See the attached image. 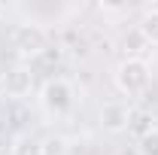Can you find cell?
<instances>
[{
	"label": "cell",
	"instance_id": "cell-1",
	"mask_svg": "<svg viewBox=\"0 0 158 155\" xmlns=\"http://www.w3.org/2000/svg\"><path fill=\"white\" fill-rule=\"evenodd\" d=\"M113 79H116V88L122 94L137 97V94H143V91L149 88V82H152V67L143 58H125L116 67Z\"/></svg>",
	"mask_w": 158,
	"mask_h": 155
},
{
	"label": "cell",
	"instance_id": "cell-2",
	"mask_svg": "<svg viewBox=\"0 0 158 155\" xmlns=\"http://www.w3.org/2000/svg\"><path fill=\"white\" fill-rule=\"evenodd\" d=\"M73 100H76V91H73V85L67 82V79H46V85L40 88V103H43V110L46 113H52V116H64V113H70L73 110Z\"/></svg>",
	"mask_w": 158,
	"mask_h": 155
},
{
	"label": "cell",
	"instance_id": "cell-3",
	"mask_svg": "<svg viewBox=\"0 0 158 155\" xmlns=\"http://www.w3.org/2000/svg\"><path fill=\"white\" fill-rule=\"evenodd\" d=\"M12 46L19 49L24 58H40L49 49V34L40 24H34V21H24V24H19L12 31Z\"/></svg>",
	"mask_w": 158,
	"mask_h": 155
},
{
	"label": "cell",
	"instance_id": "cell-4",
	"mask_svg": "<svg viewBox=\"0 0 158 155\" xmlns=\"http://www.w3.org/2000/svg\"><path fill=\"white\" fill-rule=\"evenodd\" d=\"M131 113H134V110H131L125 100H110V103L100 107V128H103L106 134H122V131H128Z\"/></svg>",
	"mask_w": 158,
	"mask_h": 155
},
{
	"label": "cell",
	"instance_id": "cell-5",
	"mask_svg": "<svg viewBox=\"0 0 158 155\" xmlns=\"http://www.w3.org/2000/svg\"><path fill=\"white\" fill-rule=\"evenodd\" d=\"M31 88H34V73L27 67H15L3 79V91L9 97H24V94H31Z\"/></svg>",
	"mask_w": 158,
	"mask_h": 155
},
{
	"label": "cell",
	"instance_id": "cell-6",
	"mask_svg": "<svg viewBox=\"0 0 158 155\" xmlns=\"http://www.w3.org/2000/svg\"><path fill=\"white\" fill-rule=\"evenodd\" d=\"M155 131V116L149 110H134L131 113V122H128V134H134L137 140H143L146 134Z\"/></svg>",
	"mask_w": 158,
	"mask_h": 155
},
{
	"label": "cell",
	"instance_id": "cell-7",
	"mask_svg": "<svg viewBox=\"0 0 158 155\" xmlns=\"http://www.w3.org/2000/svg\"><path fill=\"white\" fill-rule=\"evenodd\" d=\"M137 31H140V37L146 40L149 46H158V6H152V9H146V12H143Z\"/></svg>",
	"mask_w": 158,
	"mask_h": 155
},
{
	"label": "cell",
	"instance_id": "cell-8",
	"mask_svg": "<svg viewBox=\"0 0 158 155\" xmlns=\"http://www.w3.org/2000/svg\"><path fill=\"white\" fill-rule=\"evenodd\" d=\"M9 155H43V143H40V137L21 134V137H15V140H12Z\"/></svg>",
	"mask_w": 158,
	"mask_h": 155
},
{
	"label": "cell",
	"instance_id": "cell-9",
	"mask_svg": "<svg viewBox=\"0 0 158 155\" xmlns=\"http://www.w3.org/2000/svg\"><path fill=\"white\" fill-rule=\"evenodd\" d=\"M122 46H125V55H128V58H140L137 52H143V49H146L149 43H146V40L140 37V31H137V27H134V31H131L128 37L122 40Z\"/></svg>",
	"mask_w": 158,
	"mask_h": 155
},
{
	"label": "cell",
	"instance_id": "cell-10",
	"mask_svg": "<svg viewBox=\"0 0 158 155\" xmlns=\"http://www.w3.org/2000/svg\"><path fill=\"white\" fill-rule=\"evenodd\" d=\"M40 143H43V155H64L67 152V143H64V137H58V134L46 137V140H40Z\"/></svg>",
	"mask_w": 158,
	"mask_h": 155
},
{
	"label": "cell",
	"instance_id": "cell-11",
	"mask_svg": "<svg viewBox=\"0 0 158 155\" xmlns=\"http://www.w3.org/2000/svg\"><path fill=\"white\" fill-rule=\"evenodd\" d=\"M137 149H140V155H158V128L152 134H146L143 140H137Z\"/></svg>",
	"mask_w": 158,
	"mask_h": 155
},
{
	"label": "cell",
	"instance_id": "cell-12",
	"mask_svg": "<svg viewBox=\"0 0 158 155\" xmlns=\"http://www.w3.org/2000/svg\"><path fill=\"white\" fill-rule=\"evenodd\" d=\"M0 146H3V137H0Z\"/></svg>",
	"mask_w": 158,
	"mask_h": 155
},
{
	"label": "cell",
	"instance_id": "cell-13",
	"mask_svg": "<svg viewBox=\"0 0 158 155\" xmlns=\"http://www.w3.org/2000/svg\"><path fill=\"white\" fill-rule=\"evenodd\" d=\"M0 12H3V9H0Z\"/></svg>",
	"mask_w": 158,
	"mask_h": 155
}]
</instances>
